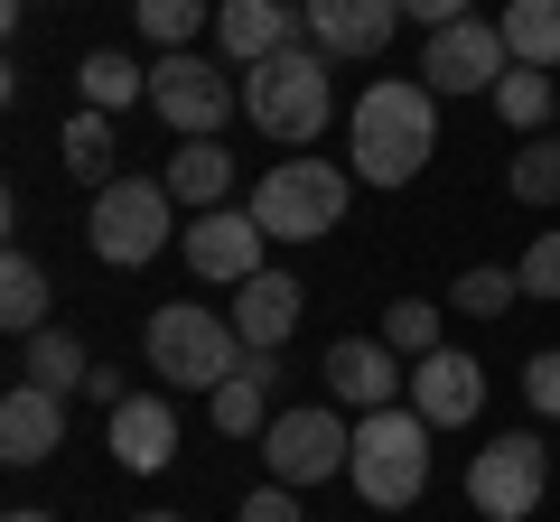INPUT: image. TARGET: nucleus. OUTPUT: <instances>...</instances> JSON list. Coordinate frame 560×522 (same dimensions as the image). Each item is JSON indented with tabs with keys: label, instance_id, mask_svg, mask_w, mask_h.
<instances>
[{
	"label": "nucleus",
	"instance_id": "f257e3e1",
	"mask_svg": "<svg viewBox=\"0 0 560 522\" xmlns=\"http://www.w3.org/2000/svg\"><path fill=\"white\" fill-rule=\"evenodd\" d=\"M346 150H355V178H364V187H411L420 168H430V150H440V94H430L420 75L364 84Z\"/></svg>",
	"mask_w": 560,
	"mask_h": 522
},
{
	"label": "nucleus",
	"instance_id": "f03ea898",
	"mask_svg": "<svg viewBox=\"0 0 560 522\" xmlns=\"http://www.w3.org/2000/svg\"><path fill=\"white\" fill-rule=\"evenodd\" d=\"M150 373L160 382H178V392H215V382H234L243 364H253V345L234 336V318L224 308H206V299H168V308H150Z\"/></svg>",
	"mask_w": 560,
	"mask_h": 522
},
{
	"label": "nucleus",
	"instance_id": "7ed1b4c3",
	"mask_svg": "<svg viewBox=\"0 0 560 522\" xmlns=\"http://www.w3.org/2000/svg\"><path fill=\"white\" fill-rule=\"evenodd\" d=\"M327 66L337 57H318V47H290V57H261V66H243V112H253V131H271V141H318L327 131V112H337V84H327Z\"/></svg>",
	"mask_w": 560,
	"mask_h": 522
},
{
	"label": "nucleus",
	"instance_id": "20e7f679",
	"mask_svg": "<svg viewBox=\"0 0 560 522\" xmlns=\"http://www.w3.org/2000/svg\"><path fill=\"white\" fill-rule=\"evenodd\" d=\"M346 476H355V495L374 503V513L420 503V485H430V420H420V411H364Z\"/></svg>",
	"mask_w": 560,
	"mask_h": 522
},
{
	"label": "nucleus",
	"instance_id": "39448f33",
	"mask_svg": "<svg viewBox=\"0 0 560 522\" xmlns=\"http://www.w3.org/2000/svg\"><path fill=\"white\" fill-rule=\"evenodd\" d=\"M337 215H346V168L337 159H280L253 187V224L271 242H318V234H337Z\"/></svg>",
	"mask_w": 560,
	"mask_h": 522
},
{
	"label": "nucleus",
	"instance_id": "423d86ee",
	"mask_svg": "<svg viewBox=\"0 0 560 522\" xmlns=\"http://www.w3.org/2000/svg\"><path fill=\"white\" fill-rule=\"evenodd\" d=\"M168 215H178L168 178H113V187L94 197V224H84V242H94V261H113V271H140V261H160Z\"/></svg>",
	"mask_w": 560,
	"mask_h": 522
},
{
	"label": "nucleus",
	"instance_id": "0eeeda50",
	"mask_svg": "<svg viewBox=\"0 0 560 522\" xmlns=\"http://www.w3.org/2000/svg\"><path fill=\"white\" fill-rule=\"evenodd\" d=\"M261 458H271V485H327L355 466V429H346V411H271V429H261Z\"/></svg>",
	"mask_w": 560,
	"mask_h": 522
},
{
	"label": "nucleus",
	"instance_id": "6e6552de",
	"mask_svg": "<svg viewBox=\"0 0 560 522\" xmlns=\"http://www.w3.org/2000/svg\"><path fill=\"white\" fill-rule=\"evenodd\" d=\"M541 495H551V448L523 439V429H504V439H486L477 458H467V503H477L486 522H523Z\"/></svg>",
	"mask_w": 560,
	"mask_h": 522
},
{
	"label": "nucleus",
	"instance_id": "1a4fd4ad",
	"mask_svg": "<svg viewBox=\"0 0 560 522\" xmlns=\"http://www.w3.org/2000/svg\"><path fill=\"white\" fill-rule=\"evenodd\" d=\"M234 103H243V84H234V75H215L206 57H187V47L150 66V112H160L178 141H215L224 121H234Z\"/></svg>",
	"mask_w": 560,
	"mask_h": 522
},
{
	"label": "nucleus",
	"instance_id": "9d476101",
	"mask_svg": "<svg viewBox=\"0 0 560 522\" xmlns=\"http://www.w3.org/2000/svg\"><path fill=\"white\" fill-rule=\"evenodd\" d=\"M504 28L495 20H458V28H430V47H420V84L430 94H495L504 84Z\"/></svg>",
	"mask_w": 560,
	"mask_h": 522
},
{
	"label": "nucleus",
	"instance_id": "9b49d317",
	"mask_svg": "<svg viewBox=\"0 0 560 522\" xmlns=\"http://www.w3.org/2000/svg\"><path fill=\"white\" fill-rule=\"evenodd\" d=\"M261 242H271V234L253 224V205H215V215H197V224L178 234V252H187L197 281H234V289H243V281L261 271Z\"/></svg>",
	"mask_w": 560,
	"mask_h": 522
},
{
	"label": "nucleus",
	"instance_id": "f8f14e48",
	"mask_svg": "<svg viewBox=\"0 0 560 522\" xmlns=\"http://www.w3.org/2000/svg\"><path fill=\"white\" fill-rule=\"evenodd\" d=\"M411 411L430 429H467L486 411V364L467 355V345H440V355H420L411 364Z\"/></svg>",
	"mask_w": 560,
	"mask_h": 522
},
{
	"label": "nucleus",
	"instance_id": "ddd939ff",
	"mask_svg": "<svg viewBox=\"0 0 560 522\" xmlns=\"http://www.w3.org/2000/svg\"><path fill=\"white\" fill-rule=\"evenodd\" d=\"M215 38L234 66H261V57H290L308 47V0H224L215 10Z\"/></svg>",
	"mask_w": 560,
	"mask_h": 522
},
{
	"label": "nucleus",
	"instance_id": "4468645a",
	"mask_svg": "<svg viewBox=\"0 0 560 522\" xmlns=\"http://www.w3.org/2000/svg\"><path fill=\"white\" fill-rule=\"evenodd\" d=\"M318 373H327L337 402H355V420H364V411H393V392H411V373H401V355L383 336H337Z\"/></svg>",
	"mask_w": 560,
	"mask_h": 522
},
{
	"label": "nucleus",
	"instance_id": "2eb2a0df",
	"mask_svg": "<svg viewBox=\"0 0 560 522\" xmlns=\"http://www.w3.org/2000/svg\"><path fill=\"white\" fill-rule=\"evenodd\" d=\"M401 28V0H308V47L318 57H383Z\"/></svg>",
	"mask_w": 560,
	"mask_h": 522
},
{
	"label": "nucleus",
	"instance_id": "dca6fc26",
	"mask_svg": "<svg viewBox=\"0 0 560 522\" xmlns=\"http://www.w3.org/2000/svg\"><path fill=\"white\" fill-rule=\"evenodd\" d=\"M300 308H308V289L290 281V271H253V281L234 289V308H224V318H234V336L253 345V355H280V345H290V327H300Z\"/></svg>",
	"mask_w": 560,
	"mask_h": 522
},
{
	"label": "nucleus",
	"instance_id": "f3484780",
	"mask_svg": "<svg viewBox=\"0 0 560 522\" xmlns=\"http://www.w3.org/2000/svg\"><path fill=\"white\" fill-rule=\"evenodd\" d=\"M103 439H113V458L131 466V476H160V466L178 458V411H168L160 392H131L121 411H103Z\"/></svg>",
	"mask_w": 560,
	"mask_h": 522
},
{
	"label": "nucleus",
	"instance_id": "a211bd4d",
	"mask_svg": "<svg viewBox=\"0 0 560 522\" xmlns=\"http://www.w3.org/2000/svg\"><path fill=\"white\" fill-rule=\"evenodd\" d=\"M66 448V392H38V382H10L0 402V458L10 466H38Z\"/></svg>",
	"mask_w": 560,
	"mask_h": 522
},
{
	"label": "nucleus",
	"instance_id": "6ab92c4d",
	"mask_svg": "<svg viewBox=\"0 0 560 522\" xmlns=\"http://www.w3.org/2000/svg\"><path fill=\"white\" fill-rule=\"evenodd\" d=\"M271 382H280V364L253 355L234 382H215V392H206V411H215L224 439H261V429H271Z\"/></svg>",
	"mask_w": 560,
	"mask_h": 522
},
{
	"label": "nucleus",
	"instance_id": "aec40b11",
	"mask_svg": "<svg viewBox=\"0 0 560 522\" xmlns=\"http://www.w3.org/2000/svg\"><path fill=\"white\" fill-rule=\"evenodd\" d=\"M168 197H178V205H197V215H215V205L234 197V150H215V141L168 150Z\"/></svg>",
	"mask_w": 560,
	"mask_h": 522
},
{
	"label": "nucleus",
	"instance_id": "412c9836",
	"mask_svg": "<svg viewBox=\"0 0 560 522\" xmlns=\"http://www.w3.org/2000/svg\"><path fill=\"white\" fill-rule=\"evenodd\" d=\"M20 382H38V392H84V382H94V355H84L66 327H38V336L20 345Z\"/></svg>",
	"mask_w": 560,
	"mask_h": 522
},
{
	"label": "nucleus",
	"instance_id": "4be33fe9",
	"mask_svg": "<svg viewBox=\"0 0 560 522\" xmlns=\"http://www.w3.org/2000/svg\"><path fill=\"white\" fill-rule=\"evenodd\" d=\"M47 318H57V289H47V271H38L28 252H10V261H0V327L28 345Z\"/></svg>",
	"mask_w": 560,
	"mask_h": 522
},
{
	"label": "nucleus",
	"instance_id": "5701e85b",
	"mask_svg": "<svg viewBox=\"0 0 560 522\" xmlns=\"http://www.w3.org/2000/svg\"><path fill=\"white\" fill-rule=\"evenodd\" d=\"M504 57L514 66H541V75H551L560 66V0H504Z\"/></svg>",
	"mask_w": 560,
	"mask_h": 522
},
{
	"label": "nucleus",
	"instance_id": "b1692460",
	"mask_svg": "<svg viewBox=\"0 0 560 522\" xmlns=\"http://www.w3.org/2000/svg\"><path fill=\"white\" fill-rule=\"evenodd\" d=\"M495 112H504V131H523V141H541L560 121V84L541 75V66H514V75L495 84Z\"/></svg>",
	"mask_w": 560,
	"mask_h": 522
},
{
	"label": "nucleus",
	"instance_id": "393cba45",
	"mask_svg": "<svg viewBox=\"0 0 560 522\" xmlns=\"http://www.w3.org/2000/svg\"><path fill=\"white\" fill-rule=\"evenodd\" d=\"M66 178H84L94 197L121 178V168H113V112H94V103H84V112L66 121Z\"/></svg>",
	"mask_w": 560,
	"mask_h": 522
},
{
	"label": "nucleus",
	"instance_id": "a878e982",
	"mask_svg": "<svg viewBox=\"0 0 560 522\" xmlns=\"http://www.w3.org/2000/svg\"><path fill=\"white\" fill-rule=\"evenodd\" d=\"M75 84H84V103H94V112H121L131 94H150V66H131L121 47H94V57L75 66Z\"/></svg>",
	"mask_w": 560,
	"mask_h": 522
},
{
	"label": "nucleus",
	"instance_id": "bb28decb",
	"mask_svg": "<svg viewBox=\"0 0 560 522\" xmlns=\"http://www.w3.org/2000/svg\"><path fill=\"white\" fill-rule=\"evenodd\" d=\"M504 187H514L523 205H560V131L523 141V150H514V168H504Z\"/></svg>",
	"mask_w": 560,
	"mask_h": 522
},
{
	"label": "nucleus",
	"instance_id": "cd10ccee",
	"mask_svg": "<svg viewBox=\"0 0 560 522\" xmlns=\"http://www.w3.org/2000/svg\"><path fill=\"white\" fill-rule=\"evenodd\" d=\"M383 345H393V355H440V299H393L383 308Z\"/></svg>",
	"mask_w": 560,
	"mask_h": 522
},
{
	"label": "nucleus",
	"instance_id": "c85d7f7f",
	"mask_svg": "<svg viewBox=\"0 0 560 522\" xmlns=\"http://www.w3.org/2000/svg\"><path fill=\"white\" fill-rule=\"evenodd\" d=\"M514 299H523L514 271H458V289H448V308H467V318H504Z\"/></svg>",
	"mask_w": 560,
	"mask_h": 522
},
{
	"label": "nucleus",
	"instance_id": "c756f323",
	"mask_svg": "<svg viewBox=\"0 0 560 522\" xmlns=\"http://www.w3.org/2000/svg\"><path fill=\"white\" fill-rule=\"evenodd\" d=\"M140 28H150V38H160L168 57H178V47L206 28V0H140Z\"/></svg>",
	"mask_w": 560,
	"mask_h": 522
},
{
	"label": "nucleus",
	"instance_id": "7c9ffc66",
	"mask_svg": "<svg viewBox=\"0 0 560 522\" xmlns=\"http://www.w3.org/2000/svg\"><path fill=\"white\" fill-rule=\"evenodd\" d=\"M514 281H523V299H560V234H533V252L514 261Z\"/></svg>",
	"mask_w": 560,
	"mask_h": 522
},
{
	"label": "nucleus",
	"instance_id": "2f4dec72",
	"mask_svg": "<svg viewBox=\"0 0 560 522\" xmlns=\"http://www.w3.org/2000/svg\"><path fill=\"white\" fill-rule=\"evenodd\" d=\"M523 402H533V411H551V420H560V345H551V355H533V364H523Z\"/></svg>",
	"mask_w": 560,
	"mask_h": 522
},
{
	"label": "nucleus",
	"instance_id": "473e14b6",
	"mask_svg": "<svg viewBox=\"0 0 560 522\" xmlns=\"http://www.w3.org/2000/svg\"><path fill=\"white\" fill-rule=\"evenodd\" d=\"M234 522H308V513H300V495H290V485H261V495H243Z\"/></svg>",
	"mask_w": 560,
	"mask_h": 522
},
{
	"label": "nucleus",
	"instance_id": "72a5a7b5",
	"mask_svg": "<svg viewBox=\"0 0 560 522\" xmlns=\"http://www.w3.org/2000/svg\"><path fill=\"white\" fill-rule=\"evenodd\" d=\"M401 20H420V28H458V20H467V0H401Z\"/></svg>",
	"mask_w": 560,
	"mask_h": 522
},
{
	"label": "nucleus",
	"instance_id": "f704fd0d",
	"mask_svg": "<svg viewBox=\"0 0 560 522\" xmlns=\"http://www.w3.org/2000/svg\"><path fill=\"white\" fill-rule=\"evenodd\" d=\"M84 392H94V402H103V411H121V402H131V382H121V373H113V364H94V382H84Z\"/></svg>",
	"mask_w": 560,
	"mask_h": 522
},
{
	"label": "nucleus",
	"instance_id": "c9c22d12",
	"mask_svg": "<svg viewBox=\"0 0 560 522\" xmlns=\"http://www.w3.org/2000/svg\"><path fill=\"white\" fill-rule=\"evenodd\" d=\"M0 522H57V513H28V503H20V513H0Z\"/></svg>",
	"mask_w": 560,
	"mask_h": 522
},
{
	"label": "nucleus",
	"instance_id": "e433bc0d",
	"mask_svg": "<svg viewBox=\"0 0 560 522\" xmlns=\"http://www.w3.org/2000/svg\"><path fill=\"white\" fill-rule=\"evenodd\" d=\"M131 522H187V513H131Z\"/></svg>",
	"mask_w": 560,
	"mask_h": 522
}]
</instances>
